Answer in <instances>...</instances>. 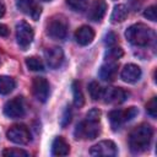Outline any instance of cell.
Returning a JSON list of instances; mask_svg holds the SVG:
<instances>
[{
    "label": "cell",
    "mask_w": 157,
    "mask_h": 157,
    "mask_svg": "<svg viewBox=\"0 0 157 157\" xmlns=\"http://www.w3.org/2000/svg\"><path fill=\"white\" fill-rule=\"evenodd\" d=\"M16 6L21 12L29 16L34 21H37L39 18L40 12H42L39 4H37L34 0H18L16 2Z\"/></svg>",
    "instance_id": "obj_11"
},
{
    "label": "cell",
    "mask_w": 157,
    "mask_h": 157,
    "mask_svg": "<svg viewBox=\"0 0 157 157\" xmlns=\"http://www.w3.org/2000/svg\"><path fill=\"white\" fill-rule=\"evenodd\" d=\"M9 33H10V31H9L7 26H6V25L0 23V37H7V36H9Z\"/></svg>",
    "instance_id": "obj_32"
},
{
    "label": "cell",
    "mask_w": 157,
    "mask_h": 157,
    "mask_svg": "<svg viewBox=\"0 0 157 157\" xmlns=\"http://www.w3.org/2000/svg\"><path fill=\"white\" fill-rule=\"evenodd\" d=\"M66 4L74 10V11H83L87 7L88 0H66Z\"/></svg>",
    "instance_id": "obj_26"
},
{
    "label": "cell",
    "mask_w": 157,
    "mask_h": 157,
    "mask_svg": "<svg viewBox=\"0 0 157 157\" xmlns=\"http://www.w3.org/2000/svg\"><path fill=\"white\" fill-rule=\"evenodd\" d=\"M94 38V31L90 26H81L75 32V39L80 45H88Z\"/></svg>",
    "instance_id": "obj_16"
},
{
    "label": "cell",
    "mask_w": 157,
    "mask_h": 157,
    "mask_svg": "<svg viewBox=\"0 0 157 157\" xmlns=\"http://www.w3.org/2000/svg\"><path fill=\"white\" fill-rule=\"evenodd\" d=\"M105 12H107V2L104 0H93V2L88 9L87 16L91 21L98 22L104 17Z\"/></svg>",
    "instance_id": "obj_13"
},
{
    "label": "cell",
    "mask_w": 157,
    "mask_h": 157,
    "mask_svg": "<svg viewBox=\"0 0 157 157\" xmlns=\"http://www.w3.org/2000/svg\"><path fill=\"white\" fill-rule=\"evenodd\" d=\"M5 11H6V10H5V6L0 2V17H2V16L5 15Z\"/></svg>",
    "instance_id": "obj_33"
},
{
    "label": "cell",
    "mask_w": 157,
    "mask_h": 157,
    "mask_svg": "<svg viewBox=\"0 0 157 157\" xmlns=\"http://www.w3.org/2000/svg\"><path fill=\"white\" fill-rule=\"evenodd\" d=\"M29 153L21 148H6L2 151V156L5 157H27Z\"/></svg>",
    "instance_id": "obj_25"
},
{
    "label": "cell",
    "mask_w": 157,
    "mask_h": 157,
    "mask_svg": "<svg viewBox=\"0 0 157 157\" xmlns=\"http://www.w3.org/2000/svg\"><path fill=\"white\" fill-rule=\"evenodd\" d=\"M123 54H124V52H123L121 48H119V47H113V48H109V49L107 50L105 58H107L108 61H115L117 59L121 58Z\"/></svg>",
    "instance_id": "obj_24"
},
{
    "label": "cell",
    "mask_w": 157,
    "mask_h": 157,
    "mask_svg": "<svg viewBox=\"0 0 157 157\" xmlns=\"http://www.w3.org/2000/svg\"><path fill=\"white\" fill-rule=\"evenodd\" d=\"M90 153L92 156H104V157H113L118 153L117 146L110 140H103L98 144L93 145L90 150Z\"/></svg>",
    "instance_id": "obj_9"
},
{
    "label": "cell",
    "mask_w": 157,
    "mask_h": 157,
    "mask_svg": "<svg viewBox=\"0 0 157 157\" xmlns=\"http://www.w3.org/2000/svg\"><path fill=\"white\" fill-rule=\"evenodd\" d=\"M86 119H88V120H93V121H99V119H101V110L97 109V108L91 109V110L87 113Z\"/></svg>",
    "instance_id": "obj_29"
},
{
    "label": "cell",
    "mask_w": 157,
    "mask_h": 157,
    "mask_svg": "<svg viewBox=\"0 0 157 157\" xmlns=\"http://www.w3.org/2000/svg\"><path fill=\"white\" fill-rule=\"evenodd\" d=\"M146 110L147 113L152 117V118H156L157 117V98L156 97H152L147 104H146Z\"/></svg>",
    "instance_id": "obj_27"
},
{
    "label": "cell",
    "mask_w": 157,
    "mask_h": 157,
    "mask_svg": "<svg viewBox=\"0 0 157 157\" xmlns=\"http://www.w3.org/2000/svg\"><path fill=\"white\" fill-rule=\"evenodd\" d=\"M103 91H104V88H102V86L97 81H92L88 85V93H90V96L93 101L101 99L102 96H103Z\"/></svg>",
    "instance_id": "obj_21"
},
{
    "label": "cell",
    "mask_w": 157,
    "mask_h": 157,
    "mask_svg": "<svg viewBox=\"0 0 157 157\" xmlns=\"http://www.w3.org/2000/svg\"><path fill=\"white\" fill-rule=\"evenodd\" d=\"M44 1H50V0H44Z\"/></svg>",
    "instance_id": "obj_34"
},
{
    "label": "cell",
    "mask_w": 157,
    "mask_h": 157,
    "mask_svg": "<svg viewBox=\"0 0 157 157\" xmlns=\"http://www.w3.org/2000/svg\"><path fill=\"white\" fill-rule=\"evenodd\" d=\"M32 91L36 99L44 103L49 97V82L44 77H34L32 83Z\"/></svg>",
    "instance_id": "obj_10"
},
{
    "label": "cell",
    "mask_w": 157,
    "mask_h": 157,
    "mask_svg": "<svg viewBox=\"0 0 157 157\" xmlns=\"http://www.w3.org/2000/svg\"><path fill=\"white\" fill-rule=\"evenodd\" d=\"M101 132L99 121H93L86 119L85 121H81L77 124L75 129V136L76 139H96Z\"/></svg>",
    "instance_id": "obj_3"
},
{
    "label": "cell",
    "mask_w": 157,
    "mask_h": 157,
    "mask_svg": "<svg viewBox=\"0 0 157 157\" xmlns=\"http://www.w3.org/2000/svg\"><path fill=\"white\" fill-rule=\"evenodd\" d=\"M25 103L21 97H15L7 101L4 105V114L10 119H18L25 115Z\"/></svg>",
    "instance_id": "obj_7"
},
{
    "label": "cell",
    "mask_w": 157,
    "mask_h": 157,
    "mask_svg": "<svg viewBox=\"0 0 157 157\" xmlns=\"http://www.w3.org/2000/svg\"><path fill=\"white\" fill-rule=\"evenodd\" d=\"M16 82L12 77L1 75L0 76V94H9L13 91Z\"/></svg>",
    "instance_id": "obj_20"
},
{
    "label": "cell",
    "mask_w": 157,
    "mask_h": 157,
    "mask_svg": "<svg viewBox=\"0 0 157 157\" xmlns=\"http://www.w3.org/2000/svg\"><path fill=\"white\" fill-rule=\"evenodd\" d=\"M120 77L124 82L135 83L141 77V69H140V66H137L135 64H126L124 66V69L121 70Z\"/></svg>",
    "instance_id": "obj_15"
},
{
    "label": "cell",
    "mask_w": 157,
    "mask_h": 157,
    "mask_svg": "<svg viewBox=\"0 0 157 157\" xmlns=\"http://www.w3.org/2000/svg\"><path fill=\"white\" fill-rule=\"evenodd\" d=\"M45 59L52 69H58L64 61V52L60 47L49 48L45 52Z\"/></svg>",
    "instance_id": "obj_14"
},
{
    "label": "cell",
    "mask_w": 157,
    "mask_h": 157,
    "mask_svg": "<svg viewBox=\"0 0 157 157\" xmlns=\"http://www.w3.org/2000/svg\"><path fill=\"white\" fill-rule=\"evenodd\" d=\"M0 64H1V60H0Z\"/></svg>",
    "instance_id": "obj_35"
},
{
    "label": "cell",
    "mask_w": 157,
    "mask_h": 157,
    "mask_svg": "<svg viewBox=\"0 0 157 157\" xmlns=\"http://www.w3.org/2000/svg\"><path fill=\"white\" fill-rule=\"evenodd\" d=\"M104 43H105L107 45H113V44H115V43H117V36H115V33H113V32L107 33L105 37H104Z\"/></svg>",
    "instance_id": "obj_30"
},
{
    "label": "cell",
    "mask_w": 157,
    "mask_h": 157,
    "mask_svg": "<svg viewBox=\"0 0 157 157\" xmlns=\"http://www.w3.org/2000/svg\"><path fill=\"white\" fill-rule=\"evenodd\" d=\"M70 120H71V110H70V108H66V110L63 115V119H61V126L63 128L66 126L70 123Z\"/></svg>",
    "instance_id": "obj_31"
},
{
    "label": "cell",
    "mask_w": 157,
    "mask_h": 157,
    "mask_svg": "<svg viewBox=\"0 0 157 157\" xmlns=\"http://www.w3.org/2000/svg\"><path fill=\"white\" fill-rule=\"evenodd\" d=\"M144 16H145L147 20H150V21H156V18H157L156 6H155V5H152V6L147 7V9L144 11Z\"/></svg>",
    "instance_id": "obj_28"
},
{
    "label": "cell",
    "mask_w": 157,
    "mask_h": 157,
    "mask_svg": "<svg viewBox=\"0 0 157 157\" xmlns=\"http://www.w3.org/2000/svg\"><path fill=\"white\" fill-rule=\"evenodd\" d=\"M102 98H104V102H107V103L120 104L126 101L128 92L120 87H112V88H107L103 91Z\"/></svg>",
    "instance_id": "obj_12"
},
{
    "label": "cell",
    "mask_w": 157,
    "mask_h": 157,
    "mask_svg": "<svg viewBox=\"0 0 157 157\" xmlns=\"http://www.w3.org/2000/svg\"><path fill=\"white\" fill-rule=\"evenodd\" d=\"M72 96H74V104L76 107H82L83 103H85V98H83V94L81 92V88H80V85L78 82H74L72 83Z\"/></svg>",
    "instance_id": "obj_22"
},
{
    "label": "cell",
    "mask_w": 157,
    "mask_h": 157,
    "mask_svg": "<svg viewBox=\"0 0 157 157\" xmlns=\"http://www.w3.org/2000/svg\"><path fill=\"white\" fill-rule=\"evenodd\" d=\"M34 38V32L33 28L26 22V21H21L16 25V39H17V44L26 50L33 42Z\"/></svg>",
    "instance_id": "obj_4"
},
{
    "label": "cell",
    "mask_w": 157,
    "mask_h": 157,
    "mask_svg": "<svg viewBox=\"0 0 157 157\" xmlns=\"http://www.w3.org/2000/svg\"><path fill=\"white\" fill-rule=\"evenodd\" d=\"M118 74V64L115 61H108L99 69V77L104 81H113Z\"/></svg>",
    "instance_id": "obj_17"
},
{
    "label": "cell",
    "mask_w": 157,
    "mask_h": 157,
    "mask_svg": "<svg viewBox=\"0 0 157 157\" xmlns=\"http://www.w3.org/2000/svg\"><path fill=\"white\" fill-rule=\"evenodd\" d=\"M153 130L148 124H140L134 128L129 135V146L134 153H141L146 151L151 144Z\"/></svg>",
    "instance_id": "obj_1"
},
{
    "label": "cell",
    "mask_w": 157,
    "mask_h": 157,
    "mask_svg": "<svg viewBox=\"0 0 157 157\" xmlns=\"http://www.w3.org/2000/svg\"><path fill=\"white\" fill-rule=\"evenodd\" d=\"M128 13H129L128 7H126L124 4H119V5H117V6L113 9V12H112V15H110V22L114 23V25L121 23V22H124V21L126 20Z\"/></svg>",
    "instance_id": "obj_19"
},
{
    "label": "cell",
    "mask_w": 157,
    "mask_h": 157,
    "mask_svg": "<svg viewBox=\"0 0 157 157\" xmlns=\"http://www.w3.org/2000/svg\"><path fill=\"white\" fill-rule=\"evenodd\" d=\"M47 32L54 39H64L67 33V23L63 17H54L48 23Z\"/></svg>",
    "instance_id": "obj_8"
},
{
    "label": "cell",
    "mask_w": 157,
    "mask_h": 157,
    "mask_svg": "<svg viewBox=\"0 0 157 157\" xmlns=\"http://www.w3.org/2000/svg\"><path fill=\"white\" fill-rule=\"evenodd\" d=\"M125 37L131 44L136 47H146L153 40L155 32L144 23H135L126 29Z\"/></svg>",
    "instance_id": "obj_2"
},
{
    "label": "cell",
    "mask_w": 157,
    "mask_h": 157,
    "mask_svg": "<svg viewBox=\"0 0 157 157\" xmlns=\"http://www.w3.org/2000/svg\"><path fill=\"white\" fill-rule=\"evenodd\" d=\"M6 136L11 142L17 145H26L31 141V132L27 126L22 124L10 126V129L6 131Z\"/></svg>",
    "instance_id": "obj_5"
},
{
    "label": "cell",
    "mask_w": 157,
    "mask_h": 157,
    "mask_svg": "<svg viewBox=\"0 0 157 157\" xmlns=\"http://www.w3.org/2000/svg\"><path fill=\"white\" fill-rule=\"evenodd\" d=\"M70 152V146L64 137L58 136L52 144V153L54 156H66Z\"/></svg>",
    "instance_id": "obj_18"
},
{
    "label": "cell",
    "mask_w": 157,
    "mask_h": 157,
    "mask_svg": "<svg viewBox=\"0 0 157 157\" xmlns=\"http://www.w3.org/2000/svg\"><path fill=\"white\" fill-rule=\"evenodd\" d=\"M139 110L135 107H129L128 109H114L109 113V120L114 129H117L123 123H126L131 119H134L137 115Z\"/></svg>",
    "instance_id": "obj_6"
},
{
    "label": "cell",
    "mask_w": 157,
    "mask_h": 157,
    "mask_svg": "<svg viewBox=\"0 0 157 157\" xmlns=\"http://www.w3.org/2000/svg\"><path fill=\"white\" fill-rule=\"evenodd\" d=\"M26 65L32 71H42L43 67H44L42 60L39 58H37V56H29V58H27L26 59Z\"/></svg>",
    "instance_id": "obj_23"
}]
</instances>
